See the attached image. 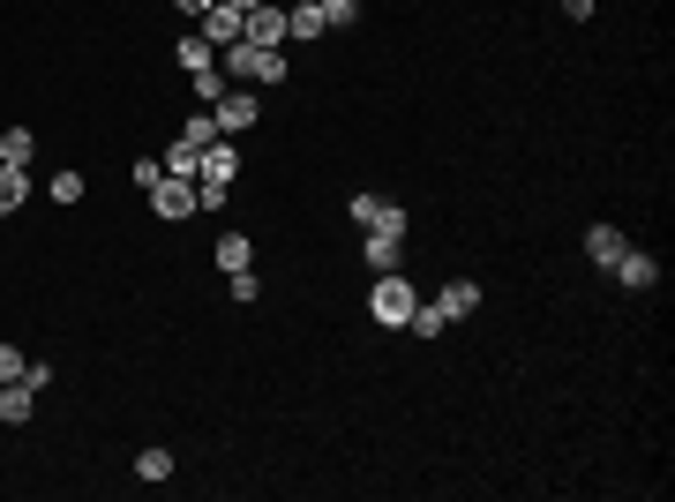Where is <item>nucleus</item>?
Listing matches in <instances>:
<instances>
[{
    "mask_svg": "<svg viewBox=\"0 0 675 502\" xmlns=\"http://www.w3.org/2000/svg\"><path fill=\"white\" fill-rule=\"evenodd\" d=\"M218 68H225V83H248V90L286 83V53H278V45H248V38H233L225 53H218Z\"/></svg>",
    "mask_w": 675,
    "mask_h": 502,
    "instance_id": "1",
    "label": "nucleus"
},
{
    "mask_svg": "<svg viewBox=\"0 0 675 502\" xmlns=\"http://www.w3.org/2000/svg\"><path fill=\"white\" fill-rule=\"evenodd\" d=\"M368 315H376L383 331H406V315H413V286H406L398 270H376V293H368Z\"/></svg>",
    "mask_w": 675,
    "mask_h": 502,
    "instance_id": "2",
    "label": "nucleus"
},
{
    "mask_svg": "<svg viewBox=\"0 0 675 502\" xmlns=\"http://www.w3.org/2000/svg\"><path fill=\"white\" fill-rule=\"evenodd\" d=\"M211 121H218V135H248L255 121H263V105H255V90L248 83H233L225 98L211 105Z\"/></svg>",
    "mask_w": 675,
    "mask_h": 502,
    "instance_id": "3",
    "label": "nucleus"
},
{
    "mask_svg": "<svg viewBox=\"0 0 675 502\" xmlns=\"http://www.w3.org/2000/svg\"><path fill=\"white\" fill-rule=\"evenodd\" d=\"M345 217H353L361 233H376V225H406V210L390 203V196H368V188H361V196L345 203Z\"/></svg>",
    "mask_w": 675,
    "mask_h": 502,
    "instance_id": "4",
    "label": "nucleus"
},
{
    "mask_svg": "<svg viewBox=\"0 0 675 502\" xmlns=\"http://www.w3.org/2000/svg\"><path fill=\"white\" fill-rule=\"evenodd\" d=\"M361 255H368V270H398V263H406V225H376V233L361 241Z\"/></svg>",
    "mask_w": 675,
    "mask_h": 502,
    "instance_id": "5",
    "label": "nucleus"
},
{
    "mask_svg": "<svg viewBox=\"0 0 675 502\" xmlns=\"http://www.w3.org/2000/svg\"><path fill=\"white\" fill-rule=\"evenodd\" d=\"M241 38L248 45H286V8H270V0L248 8V15H241Z\"/></svg>",
    "mask_w": 675,
    "mask_h": 502,
    "instance_id": "6",
    "label": "nucleus"
},
{
    "mask_svg": "<svg viewBox=\"0 0 675 502\" xmlns=\"http://www.w3.org/2000/svg\"><path fill=\"white\" fill-rule=\"evenodd\" d=\"M151 210H158V217H196V180H158V188H151Z\"/></svg>",
    "mask_w": 675,
    "mask_h": 502,
    "instance_id": "7",
    "label": "nucleus"
},
{
    "mask_svg": "<svg viewBox=\"0 0 675 502\" xmlns=\"http://www.w3.org/2000/svg\"><path fill=\"white\" fill-rule=\"evenodd\" d=\"M616 278H623L631 293H653V286H661V263H653V255H638V248H623V255H616Z\"/></svg>",
    "mask_w": 675,
    "mask_h": 502,
    "instance_id": "8",
    "label": "nucleus"
},
{
    "mask_svg": "<svg viewBox=\"0 0 675 502\" xmlns=\"http://www.w3.org/2000/svg\"><path fill=\"white\" fill-rule=\"evenodd\" d=\"M196 38L211 45V53H225V45L241 38V8H225V0H218L211 15H203V31H196Z\"/></svg>",
    "mask_w": 675,
    "mask_h": 502,
    "instance_id": "9",
    "label": "nucleus"
},
{
    "mask_svg": "<svg viewBox=\"0 0 675 502\" xmlns=\"http://www.w3.org/2000/svg\"><path fill=\"white\" fill-rule=\"evenodd\" d=\"M31 413H38V382H0V420L23 427Z\"/></svg>",
    "mask_w": 675,
    "mask_h": 502,
    "instance_id": "10",
    "label": "nucleus"
},
{
    "mask_svg": "<svg viewBox=\"0 0 675 502\" xmlns=\"http://www.w3.org/2000/svg\"><path fill=\"white\" fill-rule=\"evenodd\" d=\"M435 308H443L451 323H465V315H480V286H473V278H451V286L435 293Z\"/></svg>",
    "mask_w": 675,
    "mask_h": 502,
    "instance_id": "11",
    "label": "nucleus"
},
{
    "mask_svg": "<svg viewBox=\"0 0 675 502\" xmlns=\"http://www.w3.org/2000/svg\"><path fill=\"white\" fill-rule=\"evenodd\" d=\"M631 248V241H623V225H593L586 233V255H593V270H616V255Z\"/></svg>",
    "mask_w": 675,
    "mask_h": 502,
    "instance_id": "12",
    "label": "nucleus"
},
{
    "mask_svg": "<svg viewBox=\"0 0 675 502\" xmlns=\"http://www.w3.org/2000/svg\"><path fill=\"white\" fill-rule=\"evenodd\" d=\"M286 38H323V8H316V0H294V8H286Z\"/></svg>",
    "mask_w": 675,
    "mask_h": 502,
    "instance_id": "13",
    "label": "nucleus"
},
{
    "mask_svg": "<svg viewBox=\"0 0 675 502\" xmlns=\"http://www.w3.org/2000/svg\"><path fill=\"white\" fill-rule=\"evenodd\" d=\"M31 158H38V135H31V127H8V135H0V166L31 172Z\"/></svg>",
    "mask_w": 675,
    "mask_h": 502,
    "instance_id": "14",
    "label": "nucleus"
},
{
    "mask_svg": "<svg viewBox=\"0 0 675 502\" xmlns=\"http://www.w3.org/2000/svg\"><path fill=\"white\" fill-rule=\"evenodd\" d=\"M218 270H225V278H233V270H255V241L225 233V241H218Z\"/></svg>",
    "mask_w": 675,
    "mask_h": 502,
    "instance_id": "15",
    "label": "nucleus"
},
{
    "mask_svg": "<svg viewBox=\"0 0 675 502\" xmlns=\"http://www.w3.org/2000/svg\"><path fill=\"white\" fill-rule=\"evenodd\" d=\"M23 196H31V172H23V166H0V217H8V210H23Z\"/></svg>",
    "mask_w": 675,
    "mask_h": 502,
    "instance_id": "16",
    "label": "nucleus"
},
{
    "mask_svg": "<svg viewBox=\"0 0 675 502\" xmlns=\"http://www.w3.org/2000/svg\"><path fill=\"white\" fill-rule=\"evenodd\" d=\"M406 331H421V337H443V331H451V315H443L435 300H428V308H421V300H413V315H406Z\"/></svg>",
    "mask_w": 675,
    "mask_h": 502,
    "instance_id": "17",
    "label": "nucleus"
},
{
    "mask_svg": "<svg viewBox=\"0 0 675 502\" xmlns=\"http://www.w3.org/2000/svg\"><path fill=\"white\" fill-rule=\"evenodd\" d=\"M180 143H188V150H211V143H218V121H211V105H203L196 121H180Z\"/></svg>",
    "mask_w": 675,
    "mask_h": 502,
    "instance_id": "18",
    "label": "nucleus"
},
{
    "mask_svg": "<svg viewBox=\"0 0 675 502\" xmlns=\"http://www.w3.org/2000/svg\"><path fill=\"white\" fill-rule=\"evenodd\" d=\"M188 83H196V98H203V105H218V98L233 90V83H225V68H218V60H211V68H196Z\"/></svg>",
    "mask_w": 675,
    "mask_h": 502,
    "instance_id": "19",
    "label": "nucleus"
},
{
    "mask_svg": "<svg viewBox=\"0 0 675 502\" xmlns=\"http://www.w3.org/2000/svg\"><path fill=\"white\" fill-rule=\"evenodd\" d=\"M323 8V31H353L361 23V0H316Z\"/></svg>",
    "mask_w": 675,
    "mask_h": 502,
    "instance_id": "20",
    "label": "nucleus"
},
{
    "mask_svg": "<svg viewBox=\"0 0 675 502\" xmlns=\"http://www.w3.org/2000/svg\"><path fill=\"white\" fill-rule=\"evenodd\" d=\"M135 480H173V450H158V443H151V450L135 458Z\"/></svg>",
    "mask_w": 675,
    "mask_h": 502,
    "instance_id": "21",
    "label": "nucleus"
},
{
    "mask_svg": "<svg viewBox=\"0 0 675 502\" xmlns=\"http://www.w3.org/2000/svg\"><path fill=\"white\" fill-rule=\"evenodd\" d=\"M45 196H53V203H84V172H53Z\"/></svg>",
    "mask_w": 675,
    "mask_h": 502,
    "instance_id": "22",
    "label": "nucleus"
},
{
    "mask_svg": "<svg viewBox=\"0 0 675 502\" xmlns=\"http://www.w3.org/2000/svg\"><path fill=\"white\" fill-rule=\"evenodd\" d=\"M173 60H180V68H188V76H196V68H211L218 53H211V45H203V38H180V53H173Z\"/></svg>",
    "mask_w": 675,
    "mask_h": 502,
    "instance_id": "23",
    "label": "nucleus"
},
{
    "mask_svg": "<svg viewBox=\"0 0 675 502\" xmlns=\"http://www.w3.org/2000/svg\"><path fill=\"white\" fill-rule=\"evenodd\" d=\"M158 166L173 172V180H196V150H188V143H173L166 158H158Z\"/></svg>",
    "mask_w": 675,
    "mask_h": 502,
    "instance_id": "24",
    "label": "nucleus"
},
{
    "mask_svg": "<svg viewBox=\"0 0 675 502\" xmlns=\"http://www.w3.org/2000/svg\"><path fill=\"white\" fill-rule=\"evenodd\" d=\"M23 376H31V360H23L15 345H0V382H23Z\"/></svg>",
    "mask_w": 675,
    "mask_h": 502,
    "instance_id": "25",
    "label": "nucleus"
},
{
    "mask_svg": "<svg viewBox=\"0 0 675 502\" xmlns=\"http://www.w3.org/2000/svg\"><path fill=\"white\" fill-rule=\"evenodd\" d=\"M233 300L248 308V300H263V286H255V270H233Z\"/></svg>",
    "mask_w": 675,
    "mask_h": 502,
    "instance_id": "26",
    "label": "nucleus"
},
{
    "mask_svg": "<svg viewBox=\"0 0 675 502\" xmlns=\"http://www.w3.org/2000/svg\"><path fill=\"white\" fill-rule=\"evenodd\" d=\"M173 8H180V15H196V23H203V15H211L218 0H173Z\"/></svg>",
    "mask_w": 675,
    "mask_h": 502,
    "instance_id": "27",
    "label": "nucleus"
},
{
    "mask_svg": "<svg viewBox=\"0 0 675 502\" xmlns=\"http://www.w3.org/2000/svg\"><path fill=\"white\" fill-rule=\"evenodd\" d=\"M563 15H571V23H586V15H593V0H563Z\"/></svg>",
    "mask_w": 675,
    "mask_h": 502,
    "instance_id": "28",
    "label": "nucleus"
},
{
    "mask_svg": "<svg viewBox=\"0 0 675 502\" xmlns=\"http://www.w3.org/2000/svg\"><path fill=\"white\" fill-rule=\"evenodd\" d=\"M225 8H241V15H248V8H263V0H225Z\"/></svg>",
    "mask_w": 675,
    "mask_h": 502,
    "instance_id": "29",
    "label": "nucleus"
}]
</instances>
